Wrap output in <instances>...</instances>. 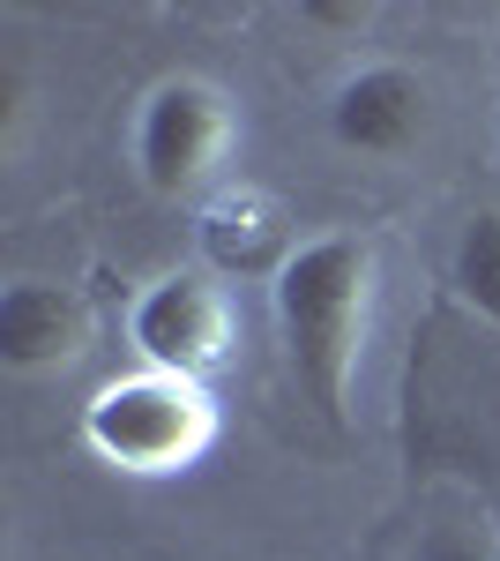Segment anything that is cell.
<instances>
[{
  "label": "cell",
  "instance_id": "obj_5",
  "mask_svg": "<svg viewBox=\"0 0 500 561\" xmlns=\"http://www.w3.org/2000/svg\"><path fill=\"white\" fill-rule=\"evenodd\" d=\"M433 128V83L411 60H359L329 90V135L351 158H404Z\"/></svg>",
  "mask_w": 500,
  "mask_h": 561
},
{
  "label": "cell",
  "instance_id": "obj_9",
  "mask_svg": "<svg viewBox=\"0 0 500 561\" xmlns=\"http://www.w3.org/2000/svg\"><path fill=\"white\" fill-rule=\"evenodd\" d=\"M411 561H500V547H493V531H486L478 517H433L426 531H418Z\"/></svg>",
  "mask_w": 500,
  "mask_h": 561
},
{
  "label": "cell",
  "instance_id": "obj_3",
  "mask_svg": "<svg viewBox=\"0 0 500 561\" xmlns=\"http://www.w3.org/2000/svg\"><path fill=\"white\" fill-rule=\"evenodd\" d=\"M232 98L209 83V76H158V83L135 98V128H127V158H135V180L165 203H187L202 195L224 150H232Z\"/></svg>",
  "mask_w": 500,
  "mask_h": 561
},
{
  "label": "cell",
  "instance_id": "obj_8",
  "mask_svg": "<svg viewBox=\"0 0 500 561\" xmlns=\"http://www.w3.org/2000/svg\"><path fill=\"white\" fill-rule=\"evenodd\" d=\"M449 285H456V300L500 330V210H470L456 232V255H449Z\"/></svg>",
  "mask_w": 500,
  "mask_h": 561
},
{
  "label": "cell",
  "instance_id": "obj_7",
  "mask_svg": "<svg viewBox=\"0 0 500 561\" xmlns=\"http://www.w3.org/2000/svg\"><path fill=\"white\" fill-rule=\"evenodd\" d=\"M90 345V307L75 285L53 277H15L0 285V367L8 375H53Z\"/></svg>",
  "mask_w": 500,
  "mask_h": 561
},
{
  "label": "cell",
  "instance_id": "obj_2",
  "mask_svg": "<svg viewBox=\"0 0 500 561\" xmlns=\"http://www.w3.org/2000/svg\"><path fill=\"white\" fill-rule=\"evenodd\" d=\"M217 442V404L209 382H179L158 367H127L90 389L83 404V449L127 479H172L195 472Z\"/></svg>",
  "mask_w": 500,
  "mask_h": 561
},
{
  "label": "cell",
  "instance_id": "obj_4",
  "mask_svg": "<svg viewBox=\"0 0 500 561\" xmlns=\"http://www.w3.org/2000/svg\"><path fill=\"white\" fill-rule=\"evenodd\" d=\"M127 345L135 367H158L179 382H209L232 359V300L209 270H165L127 307Z\"/></svg>",
  "mask_w": 500,
  "mask_h": 561
},
{
  "label": "cell",
  "instance_id": "obj_6",
  "mask_svg": "<svg viewBox=\"0 0 500 561\" xmlns=\"http://www.w3.org/2000/svg\"><path fill=\"white\" fill-rule=\"evenodd\" d=\"M195 248H202L209 277H277L299 255V225L284 210V195L269 187H217L195 217Z\"/></svg>",
  "mask_w": 500,
  "mask_h": 561
},
{
  "label": "cell",
  "instance_id": "obj_1",
  "mask_svg": "<svg viewBox=\"0 0 500 561\" xmlns=\"http://www.w3.org/2000/svg\"><path fill=\"white\" fill-rule=\"evenodd\" d=\"M277 345L306 404L351 427L359 420V367H367V314H374V240L367 232H314L269 277Z\"/></svg>",
  "mask_w": 500,
  "mask_h": 561
},
{
  "label": "cell",
  "instance_id": "obj_10",
  "mask_svg": "<svg viewBox=\"0 0 500 561\" xmlns=\"http://www.w3.org/2000/svg\"><path fill=\"white\" fill-rule=\"evenodd\" d=\"M299 23H306V31H344V38H359V31L374 23V8H351V0H306Z\"/></svg>",
  "mask_w": 500,
  "mask_h": 561
}]
</instances>
